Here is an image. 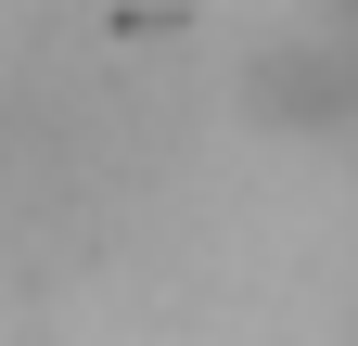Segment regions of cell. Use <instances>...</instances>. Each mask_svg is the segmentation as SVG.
<instances>
[{
	"label": "cell",
	"instance_id": "6da1fadb",
	"mask_svg": "<svg viewBox=\"0 0 358 346\" xmlns=\"http://www.w3.org/2000/svg\"><path fill=\"white\" fill-rule=\"evenodd\" d=\"M166 154V103L115 64H38L0 90V231L13 244H90Z\"/></svg>",
	"mask_w": 358,
	"mask_h": 346
}]
</instances>
